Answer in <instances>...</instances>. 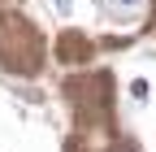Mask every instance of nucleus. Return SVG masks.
I'll return each mask as SVG.
<instances>
[{
  "label": "nucleus",
  "mask_w": 156,
  "mask_h": 152,
  "mask_svg": "<svg viewBox=\"0 0 156 152\" xmlns=\"http://www.w3.org/2000/svg\"><path fill=\"white\" fill-rule=\"evenodd\" d=\"M100 9L113 13V17H134V13L147 9V0H100Z\"/></svg>",
  "instance_id": "1"
},
{
  "label": "nucleus",
  "mask_w": 156,
  "mask_h": 152,
  "mask_svg": "<svg viewBox=\"0 0 156 152\" xmlns=\"http://www.w3.org/2000/svg\"><path fill=\"white\" fill-rule=\"evenodd\" d=\"M130 96L139 100V104H147V83H130Z\"/></svg>",
  "instance_id": "2"
},
{
  "label": "nucleus",
  "mask_w": 156,
  "mask_h": 152,
  "mask_svg": "<svg viewBox=\"0 0 156 152\" xmlns=\"http://www.w3.org/2000/svg\"><path fill=\"white\" fill-rule=\"evenodd\" d=\"M56 9H61V13H69V9H74V0H56Z\"/></svg>",
  "instance_id": "3"
},
{
  "label": "nucleus",
  "mask_w": 156,
  "mask_h": 152,
  "mask_svg": "<svg viewBox=\"0 0 156 152\" xmlns=\"http://www.w3.org/2000/svg\"><path fill=\"white\" fill-rule=\"evenodd\" d=\"M117 152H134V148H130V143H117Z\"/></svg>",
  "instance_id": "4"
}]
</instances>
